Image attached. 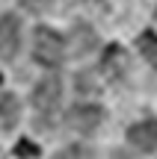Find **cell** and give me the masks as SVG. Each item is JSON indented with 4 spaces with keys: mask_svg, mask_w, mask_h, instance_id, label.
<instances>
[{
    "mask_svg": "<svg viewBox=\"0 0 157 159\" xmlns=\"http://www.w3.org/2000/svg\"><path fill=\"white\" fill-rule=\"evenodd\" d=\"M33 56H36V62L47 65V68L59 65V62H62V56H65V41H62V35H56L53 30H47V27H39V30H36V35H33Z\"/></svg>",
    "mask_w": 157,
    "mask_h": 159,
    "instance_id": "cell-1",
    "label": "cell"
},
{
    "mask_svg": "<svg viewBox=\"0 0 157 159\" xmlns=\"http://www.w3.org/2000/svg\"><path fill=\"white\" fill-rule=\"evenodd\" d=\"M65 121H68V127H71V130H77V133H95V130H98V124L104 121V109L89 106V103H80V106L68 109Z\"/></svg>",
    "mask_w": 157,
    "mask_h": 159,
    "instance_id": "cell-2",
    "label": "cell"
},
{
    "mask_svg": "<svg viewBox=\"0 0 157 159\" xmlns=\"http://www.w3.org/2000/svg\"><path fill=\"white\" fill-rule=\"evenodd\" d=\"M59 91H62L59 80L53 74L45 77L39 85H36V91H33V106L39 109V112H51V109L56 106V100H59Z\"/></svg>",
    "mask_w": 157,
    "mask_h": 159,
    "instance_id": "cell-3",
    "label": "cell"
},
{
    "mask_svg": "<svg viewBox=\"0 0 157 159\" xmlns=\"http://www.w3.org/2000/svg\"><path fill=\"white\" fill-rule=\"evenodd\" d=\"M21 44V24H18L15 15H6L0 21V56L3 59H12Z\"/></svg>",
    "mask_w": 157,
    "mask_h": 159,
    "instance_id": "cell-4",
    "label": "cell"
},
{
    "mask_svg": "<svg viewBox=\"0 0 157 159\" xmlns=\"http://www.w3.org/2000/svg\"><path fill=\"white\" fill-rule=\"evenodd\" d=\"M128 142L140 150H154L157 148V121L148 118V121H140L128 130Z\"/></svg>",
    "mask_w": 157,
    "mask_h": 159,
    "instance_id": "cell-5",
    "label": "cell"
},
{
    "mask_svg": "<svg viewBox=\"0 0 157 159\" xmlns=\"http://www.w3.org/2000/svg\"><path fill=\"white\" fill-rule=\"evenodd\" d=\"M128 68V59H125V50L119 44H110L101 56V71H107L110 77H119L122 71Z\"/></svg>",
    "mask_w": 157,
    "mask_h": 159,
    "instance_id": "cell-6",
    "label": "cell"
},
{
    "mask_svg": "<svg viewBox=\"0 0 157 159\" xmlns=\"http://www.w3.org/2000/svg\"><path fill=\"white\" fill-rule=\"evenodd\" d=\"M18 115H21V106H18L15 94H0V127L9 130V127L18 124Z\"/></svg>",
    "mask_w": 157,
    "mask_h": 159,
    "instance_id": "cell-7",
    "label": "cell"
},
{
    "mask_svg": "<svg viewBox=\"0 0 157 159\" xmlns=\"http://www.w3.org/2000/svg\"><path fill=\"white\" fill-rule=\"evenodd\" d=\"M71 41H74V53H89L95 47V33L86 24H77V27L71 30Z\"/></svg>",
    "mask_w": 157,
    "mask_h": 159,
    "instance_id": "cell-8",
    "label": "cell"
},
{
    "mask_svg": "<svg viewBox=\"0 0 157 159\" xmlns=\"http://www.w3.org/2000/svg\"><path fill=\"white\" fill-rule=\"evenodd\" d=\"M136 47H140L142 56H145L148 62L157 68V35H154V33H142L140 39H136Z\"/></svg>",
    "mask_w": 157,
    "mask_h": 159,
    "instance_id": "cell-9",
    "label": "cell"
},
{
    "mask_svg": "<svg viewBox=\"0 0 157 159\" xmlns=\"http://www.w3.org/2000/svg\"><path fill=\"white\" fill-rule=\"evenodd\" d=\"M15 153L21 156V159H36V156H39V148H36L30 139H21V142H18V148H15Z\"/></svg>",
    "mask_w": 157,
    "mask_h": 159,
    "instance_id": "cell-10",
    "label": "cell"
},
{
    "mask_svg": "<svg viewBox=\"0 0 157 159\" xmlns=\"http://www.w3.org/2000/svg\"><path fill=\"white\" fill-rule=\"evenodd\" d=\"M21 3L27 6L30 12H36V15H42V12H47V9H51V3H53V0H21Z\"/></svg>",
    "mask_w": 157,
    "mask_h": 159,
    "instance_id": "cell-11",
    "label": "cell"
},
{
    "mask_svg": "<svg viewBox=\"0 0 157 159\" xmlns=\"http://www.w3.org/2000/svg\"><path fill=\"white\" fill-rule=\"evenodd\" d=\"M154 15H157V12H154Z\"/></svg>",
    "mask_w": 157,
    "mask_h": 159,
    "instance_id": "cell-12",
    "label": "cell"
}]
</instances>
